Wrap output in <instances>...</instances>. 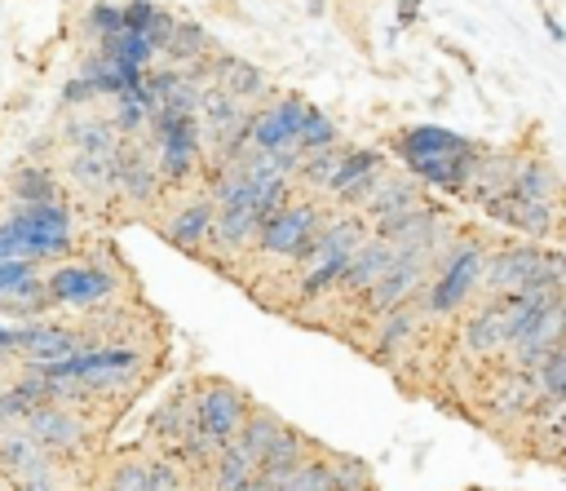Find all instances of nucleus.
<instances>
[{"mask_svg": "<svg viewBox=\"0 0 566 491\" xmlns=\"http://www.w3.org/2000/svg\"><path fill=\"white\" fill-rule=\"evenodd\" d=\"M371 239V221L363 212H332V221L323 226V234L314 239V248L305 252V261L292 270V305L296 310H310V305H323L327 296H336L349 261L358 257V248Z\"/></svg>", "mask_w": 566, "mask_h": 491, "instance_id": "f257e3e1", "label": "nucleus"}, {"mask_svg": "<svg viewBox=\"0 0 566 491\" xmlns=\"http://www.w3.org/2000/svg\"><path fill=\"white\" fill-rule=\"evenodd\" d=\"M486 261H491V243L478 230H460L451 239V248L438 257L433 279L424 288V296H420L424 318L438 323V318H455V314L473 310V301H482Z\"/></svg>", "mask_w": 566, "mask_h": 491, "instance_id": "f03ea898", "label": "nucleus"}, {"mask_svg": "<svg viewBox=\"0 0 566 491\" xmlns=\"http://www.w3.org/2000/svg\"><path fill=\"white\" fill-rule=\"evenodd\" d=\"M49 296L57 310H102V305H115L128 296V279L133 270L119 261V252L106 243L97 252H84V257H66L57 261L49 274Z\"/></svg>", "mask_w": 566, "mask_h": 491, "instance_id": "7ed1b4c3", "label": "nucleus"}, {"mask_svg": "<svg viewBox=\"0 0 566 491\" xmlns=\"http://www.w3.org/2000/svg\"><path fill=\"white\" fill-rule=\"evenodd\" d=\"M332 221V208L327 199H314V195H296L279 217H270L261 226V239H256V252L261 261L270 265H287L296 270L305 261V252L314 248V239L323 234V226Z\"/></svg>", "mask_w": 566, "mask_h": 491, "instance_id": "20e7f679", "label": "nucleus"}, {"mask_svg": "<svg viewBox=\"0 0 566 491\" xmlns=\"http://www.w3.org/2000/svg\"><path fill=\"white\" fill-rule=\"evenodd\" d=\"M212 221H217V203H212V195H208L203 186H195V190H186V195H168L164 208L150 217V230H155L172 252H186V257L203 261Z\"/></svg>", "mask_w": 566, "mask_h": 491, "instance_id": "39448f33", "label": "nucleus"}, {"mask_svg": "<svg viewBox=\"0 0 566 491\" xmlns=\"http://www.w3.org/2000/svg\"><path fill=\"white\" fill-rule=\"evenodd\" d=\"M252 407H256V398L243 385H234L226 376H199V429H208L226 447L243 433Z\"/></svg>", "mask_w": 566, "mask_h": 491, "instance_id": "423d86ee", "label": "nucleus"}, {"mask_svg": "<svg viewBox=\"0 0 566 491\" xmlns=\"http://www.w3.org/2000/svg\"><path fill=\"white\" fill-rule=\"evenodd\" d=\"M261 226H265L261 208H217V221H212V234H208L203 265L234 274V265L248 261V257L256 252Z\"/></svg>", "mask_w": 566, "mask_h": 491, "instance_id": "0eeeda50", "label": "nucleus"}, {"mask_svg": "<svg viewBox=\"0 0 566 491\" xmlns=\"http://www.w3.org/2000/svg\"><path fill=\"white\" fill-rule=\"evenodd\" d=\"M310 111H314V102H305L301 93H274L252 115V146L256 150H301Z\"/></svg>", "mask_w": 566, "mask_h": 491, "instance_id": "6e6552de", "label": "nucleus"}, {"mask_svg": "<svg viewBox=\"0 0 566 491\" xmlns=\"http://www.w3.org/2000/svg\"><path fill=\"white\" fill-rule=\"evenodd\" d=\"M544 257H548L544 243H500V248H491L486 279H482V296H486V301H500V296L526 292V288L535 283Z\"/></svg>", "mask_w": 566, "mask_h": 491, "instance_id": "1a4fd4ad", "label": "nucleus"}, {"mask_svg": "<svg viewBox=\"0 0 566 491\" xmlns=\"http://www.w3.org/2000/svg\"><path fill=\"white\" fill-rule=\"evenodd\" d=\"M509 318H504V301H478L473 310H464L460 318V349L478 363H509Z\"/></svg>", "mask_w": 566, "mask_h": 491, "instance_id": "9d476101", "label": "nucleus"}, {"mask_svg": "<svg viewBox=\"0 0 566 491\" xmlns=\"http://www.w3.org/2000/svg\"><path fill=\"white\" fill-rule=\"evenodd\" d=\"M22 429H27L40 447H49L53 456H80V451L93 442V420H88V411L57 407V403L35 407V411L22 420Z\"/></svg>", "mask_w": 566, "mask_h": 491, "instance_id": "9b49d317", "label": "nucleus"}, {"mask_svg": "<svg viewBox=\"0 0 566 491\" xmlns=\"http://www.w3.org/2000/svg\"><path fill=\"white\" fill-rule=\"evenodd\" d=\"M164 199H168V190H164V181H159L155 155H150L142 142H124V150H119V203L142 208L146 221H150V217L164 208Z\"/></svg>", "mask_w": 566, "mask_h": 491, "instance_id": "f8f14e48", "label": "nucleus"}, {"mask_svg": "<svg viewBox=\"0 0 566 491\" xmlns=\"http://www.w3.org/2000/svg\"><path fill=\"white\" fill-rule=\"evenodd\" d=\"M57 173L84 203L102 212L119 203V155H66Z\"/></svg>", "mask_w": 566, "mask_h": 491, "instance_id": "ddd939ff", "label": "nucleus"}, {"mask_svg": "<svg viewBox=\"0 0 566 491\" xmlns=\"http://www.w3.org/2000/svg\"><path fill=\"white\" fill-rule=\"evenodd\" d=\"M522 155L526 150H513V146H486L482 150V159H478V168H473V181H469V190L460 195L469 208H491V203H500L509 190H513V181H517V173H522Z\"/></svg>", "mask_w": 566, "mask_h": 491, "instance_id": "4468645a", "label": "nucleus"}, {"mask_svg": "<svg viewBox=\"0 0 566 491\" xmlns=\"http://www.w3.org/2000/svg\"><path fill=\"white\" fill-rule=\"evenodd\" d=\"M424 323H429V318H424L420 301H416V305H402V310H394V314H385V318H376V323H371V336H367V358L380 363V367H398V358L416 349Z\"/></svg>", "mask_w": 566, "mask_h": 491, "instance_id": "2eb2a0df", "label": "nucleus"}, {"mask_svg": "<svg viewBox=\"0 0 566 491\" xmlns=\"http://www.w3.org/2000/svg\"><path fill=\"white\" fill-rule=\"evenodd\" d=\"M190 429H199V380H181L146 416V438H155L164 451H172Z\"/></svg>", "mask_w": 566, "mask_h": 491, "instance_id": "dca6fc26", "label": "nucleus"}, {"mask_svg": "<svg viewBox=\"0 0 566 491\" xmlns=\"http://www.w3.org/2000/svg\"><path fill=\"white\" fill-rule=\"evenodd\" d=\"M385 146H389L402 164H407V159H429V155H469V150H482L478 137L451 133V128H442V124H407V128H394Z\"/></svg>", "mask_w": 566, "mask_h": 491, "instance_id": "f3484780", "label": "nucleus"}, {"mask_svg": "<svg viewBox=\"0 0 566 491\" xmlns=\"http://www.w3.org/2000/svg\"><path fill=\"white\" fill-rule=\"evenodd\" d=\"M539 394H535V376L522 372V367H500L495 380H486V394H482V407L491 420L509 425V420H531Z\"/></svg>", "mask_w": 566, "mask_h": 491, "instance_id": "a211bd4d", "label": "nucleus"}, {"mask_svg": "<svg viewBox=\"0 0 566 491\" xmlns=\"http://www.w3.org/2000/svg\"><path fill=\"white\" fill-rule=\"evenodd\" d=\"M402 252L389 243V239H380V234H371L363 248H358V257L349 261V270H345V279H340V288H336V296L340 301H349V305H358L389 270H394V261H398Z\"/></svg>", "mask_w": 566, "mask_h": 491, "instance_id": "6ab92c4d", "label": "nucleus"}, {"mask_svg": "<svg viewBox=\"0 0 566 491\" xmlns=\"http://www.w3.org/2000/svg\"><path fill=\"white\" fill-rule=\"evenodd\" d=\"M53 137L71 155H119L124 150V137L111 124V115H93V111H80L71 119H62V128Z\"/></svg>", "mask_w": 566, "mask_h": 491, "instance_id": "aec40b11", "label": "nucleus"}, {"mask_svg": "<svg viewBox=\"0 0 566 491\" xmlns=\"http://www.w3.org/2000/svg\"><path fill=\"white\" fill-rule=\"evenodd\" d=\"M420 203H429V195H424V186L402 168V173H385V181L376 186V195L367 199V208H363V217L371 221V226H380V221H389V217H402V212H411V208H420Z\"/></svg>", "mask_w": 566, "mask_h": 491, "instance_id": "412c9836", "label": "nucleus"}, {"mask_svg": "<svg viewBox=\"0 0 566 491\" xmlns=\"http://www.w3.org/2000/svg\"><path fill=\"white\" fill-rule=\"evenodd\" d=\"M509 195H513L517 203H562V199H566V181H562V173L553 168L548 155L526 150V155H522V173H517V181H513Z\"/></svg>", "mask_w": 566, "mask_h": 491, "instance_id": "4be33fe9", "label": "nucleus"}, {"mask_svg": "<svg viewBox=\"0 0 566 491\" xmlns=\"http://www.w3.org/2000/svg\"><path fill=\"white\" fill-rule=\"evenodd\" d=\"M217 53H221L217 35H212L208 27H199L195 18H177V31H172V40L164 44V58H168L177 71H190V66H199V62L217 58Z\"/></svg>", "mask_w": 566, "mask_h": 491, "instance_id": "5701e85b", "label": "nucleus"}, {"mask_svg": "<svg viewBox=\"0 0 566 491\" xmlns=\"http://www.w3.org/2000/svg\"><path fill=\"white\" fill-rule=\"evenodd\" d=\"M9 195L13 203H27V208H40V203H62V181H57V168L49 164H18L9 173Z\"/></svg>", "mask_w": 566, "mask_h": 491, "instance_id": "b1692460", "label": "nucleus"}, {"mask_svg": "<svg viewBox=\"0 0 566 491\" xmlns=\"http://www.w3.org/2000/svg\"><path fill=\"white\" fill-rule=\"evenodd\" d=\"M49 310H57V305L49 296V279H40V274H27L0 292V314H9L18 323H40V314H49Z\"/></svg>", "mask_w": 566, "mask_h": 491, "instance_id": "393cba45", "label": "nucleus"}, {"mask_svg": "<svg viewBox=\"0 0 566 491\" xmlns=\"http://www.w3.org/2000/svg\"><path fill=\"white\" fill-rule=\"evenodd\" d=\"M380 168H389V164H385V150H376V146H349L323 199H336V203H340L345 195H354V190H358L367 177H376Z\"/></svg>", "mask_w": 566, "mask_h": 491, "instance_id": "a878e982", "label": "nucleus"}, {"mask_svg": "<svg viewBox=\"0 0 566 491\" xmlns=\"http://www.w3.org/2000/svg\"><path fill=\"white\" fill-rule=\"evenodd\" d=\"M44 460H53V451L40 447L27 429H4V433H0V478H4V482H18L22 473L40 469Z\"/></svg>", "mask_w": 566, "mask_h": 491, "instance_id": "bb28decb", "label": "nucleus"}, {"mask_svg": "<svg viewBox=\"0 0 566 491\" xmlns=\"http://www.w3.org/2000/svg\"><path fill=\"white\" fill-rule=\"evenodd\" d=\"M283 429H287V420L274 411V407H265V403H256L252 407V416H248V425H243V433L234 438L252 460H256V469H261V460L274 451V442L283 438Z\"/></svg>", "mask_w": 566, "mask_h": 491, "instance_id": "cd10ccee", "label": "nucleus"}, {"mask_svg": "<svg viewBox=\"0 0 566 491\" xmlns=\"http://www.w3.org/2000/svg\"><path fill=\"white\" fill-rule=\"evenodd\" d=\"M252 478H256V460H252L239 442H230V447L221 451V460L212 464V473L199 478V487H203V491H243V482H252Z\"/></svg>", "mask_w": 566, "mask_h": 491, "instance_id": "c85d7f7f", "label": "nucleus"}, {"mask_svg": "<svg viewBox=\"0 0 566 491\" xmlns=\"http://www.w3.org/2000/svg\"><path fill=\"white\" fill-rule=\"evenodd\" d=\"M221 451H226V442H221V438H212L208 429H190V433L172 447V456L186 464V473H190L195 482L212 473V464L221 460Z\"/></svg>", "mask_w": 566, "mask_h": 491, "instance_id": "c756f323", "label": "nucleus"}, {"mask_svg": "<svg viewBox=\"0 0 566 491\" xmlns=\"http://www.w3.org/2000/svg\"><path fill=\"white\" fill-rule=\"evenodd\" d=\"M345 150H349V146L340 142V146H332V150H314V155H305V164H301V173H296V190L323 199L327 186H332V177H336V168H340V159H345Z\"/></svg>", "mask_w": 566, "mask_h": 491, "instance_id": "7c9ffc66", "label": "nucleus"}, {"mask_svg": "<svg viewBox=\"0 0 566 491\" xmlns=\"http://www.w3.org/2000/svg\"><path fill=\"white\" fill-rule=\"evenodd\" d=\"M97 53H102V58H111V62L137 66V71H150V62L159 58V53L150 49V40H146V35H137V31H119V35H111V40H102V44H97Z\"/></svg>", "mask_w": 566, "mask_h": 491, "instance_id": "2f4dec72", "label": "nucleus"}, {"mask_svg": "<svg viewBox=\"0 0 566 491\" xmlns=\"http://www.w3.org/2000/svg\"><path fill=\"white\" fill-rule=\"evenodd\" d=\"M119 31H124V4H115V0H88V9L80 18V35L93 40V49H97L102 40H111Z\"/></svg>", "mask_w": 566, "mask_h": 491, "instance_id": "473e14b6", "label": "nucleus"}, {"mask_svg": "<svg viewBox=\"0 0 566 491\" xmlns=\"http://www.w3.org/2000/svg\"><path fill=\"white\" fill-rule=\"evenodd\" d=\"M327 460H332V482H336V491H367V487H376L371 464H367L363 456L327 451Z\"/></svg>", "mask_w": 566, "mask_h": 491, "instance_id": "72a5a7b5", "label": "nucleus"}, {"mask_svg": "<svg viewBox=\"0 0 566 491\" xmlns=\"http://www.w3.org/2000/svg\"><path fill=\"white\" fill-rule=\"evenodd\" d=\"M150 491H195V478L172 451H159L150 456Z\"/></svg>", "mask_w": 566, "mask_h": 491, "instance_id": "f704fd0d", "label": "nucleus"}, {"mask_svg": "<svg viewBox=\"0 0 566 491\" xmlns=\"http://www.w3.org/2000/svg\"><path fill=\"white\" fill-rule=\"evenodd\" d=\"M106 491H150V460L119 456L106 473Z\"/></svg>", "mask_w": 566, "mask_h": 491, "instance_id": "c9c22d12", "label": "nucleus"}, {"mask_svg": "<svg viewBox=\"0 0 566 491\" xmlns=\"http://www.w3.org/2000/svg\"><path fill=\"white\" fill-rule=\"evenodd\" d=\"M332 146H340V124L327 111L314 106L310 119H305V133H301V150L314 155V150H332Z\"/></svg>", "mask_w": 566, "mask_h": 491, "instance_id": "e433bc0d", "label": "nucleus"}, {"mask_svg": "<svg viewBox=\"0 0 566 491\" xmlns=\"http://www.w3.org/2000/svg\"><path fill=\"white\" fill-rule=\"evenodd\" d=\"M13 491H71V482H66V469H62V456H53V460H44L40 469H31V473H22L18 482H9Z\"/></svg>", "mask_w": 566, "mask_h": 491, "instance_id": "4c0bfd02", "label": "nucleus"}, {"mask_svg": "<svg viewBox=\"0 0 566 491\" xmlns=\"http://www.w3.org/2000/svg\"><path fill=\"white\" fill-rule=\"evenodd\" d=\"M283 491H336V482H332V460H327V451H318L314 460H305V469L283 487Z\"/></svg>", "mask_w": 566, "mask_h": 491, "instance_id": "58836bf2", "label": "nucleus"}, {"mask_svg": "<svg viewBox=\"0 0 566 491\" xmlns=\"http://www.w3.org/2000/svg\"><path fill=\"white\" fill-rule=\"evenodd\" d=\"M93 102H102V88L88 80V75H71L66 84H62V111H84V106H93Z\"/></svg>", "mask_w": 566, "mask_h": 491, "instance_id": "ea45409f", "label": "nucleus"}, {"mask_svg": "<svg viewBox=\"0 0 566 491\" xmlns=\"http://www.w3.org/2000/svg\"><path fill=\"white\" fill-rule=\"evenodd\" d=\"M155 13H159V0H124V31L146 35L150 22H155Z\"/></svg>", "mask_w": 566, "mask_h": 491, "instance_id": "a19ab883", "label": "nucleus"}, {"mask_svg": "<svg viewBox=\"0 0 566 491\" xmlns=\"http://www.w3.org/2000/svg\"><path fill=\"white\" fill-rule=\"evenodd\" d=\"M172 31H177V13L159 4V13H155V22H150V31H146V40H150V49H155L159 58H164V44L172 40Z\"/></svg>", "mask_w": 566, "mask_h": 491, "instance_id": "79ce46f5", "label": "nucleus"}, {"mask_svg": "<svg viewBox=\"0 0 566 491\" xmlns=\"http://www.w3.org/2000/svg\"><path fill=\"white\" fill-rule=\"evenodd\" d=\"M438 49H442L447 58H455V62H460V66H464L469 75L478 71V66H473V58H469V49H460V44H451V40H438Z\"/></svg>", "mask_w": 566, "mask_h": 491, "instance_id": "37998d69", "label": "nucleus"}, {"mask_svg": "<svg viewBox=\"0 0 566 491\" xmlns=\"http://www.w3.org/2000/svg\"><path fill=\"white\" fill-rule=\"evenodd\" d=\"M208 9H212L217 18H230V22H248V13H243V9L234 4V0H212Z\"/></svg>", "mask_w": 566, "mask_h": 491, "instance_id": "c03bdc74", "label": "nucleus"}, {"mask_svg": "<svg viewBox=\"0 0 566 491\" xmlns=\"http://www.w3.org/2000/svg\"><path fill=\"white\" fill-rule=\"evenodd\" d=\"M416 22H420V9H416L411 0H402V4H398V27H416Z\"/></svg>", "mask_w": 566, "mask_h": 491, "instance_id": "a18cd8bd", "label": "nucleus"}, {"mask_svg": "<svg viewBox=\"0 0 566 491\" xmlns=\"http://www.w3.org/2000/svg\"><path fill=\"white\" fill-rule=\"evenodd\" d=\"M544 31H548V40H553V44H562V40H566V31H562V22H557V18L548 13V9H544Z\"/></svg>", "mask_w": 566, "mask_h": 491, "instance_id": "49530a36", "label": "nucleus"}, {"mask_svg": "<svg viewBox=\"0 0 566 491\" xmlns=\"http://www.w3.org/2000/svg\"><path fill=\"white\" fill-rule=\"evenodd\" d=\"M305 13H310V18H323V13H327V0H310Z\"/></svg>", "mask_w": 566, "mask_h": 491, "instance_id": "de8ad7c7", "label": "nucleus"}, {"mask_svg": "<svg viewBox=\"0 0 566 491\" xmlns=\"http://www.w3.org/2000/svg\"><path fill=\"white\" fill-rule=\"evenodd\" d=\"M243 491H270V487H265L261 478H252V482H243Z\"/></svg>", "mask_w": 566, "mask_h": 491, "instance_id": "09e8293b", "label": "nucleus"}, {"mask_svg": "<svg viewBox=\"0 0 566 491\" xmlns=\"http://www.w3.org/2000/svg\"><path fill=\"white\" fill-rule=\"evenodd\" d=\"M411 4H416V9H420V4H424V0H411Z\"/></svg>", "mask_w": 566, "mask_h": 491, "instance_id": "8fccbe9b", "label": "nucleus"}, {"mask_svg": "<svg viewBox=\"0 0 566 491\" xmlns=\"http://www.w3.org/2000/svg\"><path fill=\"white\" fill-rule=\"evenodd\" d=\"M0 491H13V487H4V482H0Z\"/></svg>", "mask_w": 566, "mask_h": 491, "instance_id": "3c124183", "label": "nucleus"}, {"mask_svg": "<svg viewBox=\"0 0 566 491\" xmlns=\"http://www.w3.org/2000/svg\"><path fill=\"white\" fill-rule=\"evenodd\" d=\"M367 491H376V487H367Z\"/></svg>", "mask_w": 566, "mask_h": 491, "instance_id": "603ef678", "label": "nucleus"}, {"mask_svg": "<svg viewBox=\"0 0 566 491\" xmlns=\"http://www.w3.org/2000/svg\"><path fill=\"white\" fill-rule=\"evenodd\" d=\"M0 327H4V323H0Z\"/></svg>", "mask_w": 566, "mask_h": 491, "instance_id": "864d4df0", "label": "nucleus"}]
</instances>
